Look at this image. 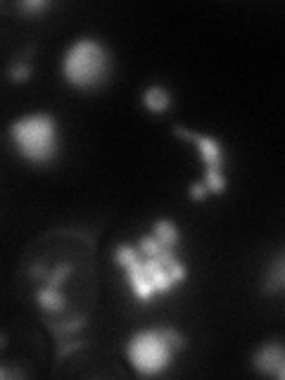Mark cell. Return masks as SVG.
Here are the masks:
<instances>
[{
	"mask_svg": "<svg viewBox=\"0 0 285 380\" xmlns=\"http://www.w3.org/2000/svg\"><path fill=\"white\" fill-rule=\"evenodd\" d=\"M10 138L21 157L34 164H46L57 154V121L46 112L17 119L10 126Z\"/></svg>",
	"mask_w": 285,
	"mask_h": 380,
	"instance_id": "cell-1",
	"label": "cell"
},
{
	"mask_svg": "<svg viewBox=\"0 0 285 380\" xmlns=\"http://www.w3.org/2000/svg\"><path fill=\"white\" fill-rule=\"evenodd\" d=\"M110 55L105 46L95 39H81L67 50L62 60V72L69 86L74 88H93L107 77Z\"/></svg>",
	"mask_w": 285,
	"mask_h": 380,
	"instance_id": "cell-2",
	"label": "cell"
},
{
	"mask_svg": "<svg viewBox=\"0 0 285 380\" xmlns=\"http://www.w3.org/2000/svg\"><path fill=\"white\" fill-rule=\"evenodd\" d=\"M126 354L131 366L143 376H157L174 359V347L164 340L162 330L150 328L136 333L126 345Z\"/></svg>",
	"mask_w": 285,
	"mask_h": 380,
	"instance_id": "cell-3",
	"label": "cell"
},
{
	"mask_svg": "<svg viewBox=\"0 0 285 380\" xmlns=\"http://www.w3.org/2000/svg\"><path fill=\"white\" fill-rule=\"evenodd\" d=\"M171 131L176 133L179 138H184V141H193L200 150V157L204 162V169H219L224 171V154H222V146H219L214 138L209 136H200V133L195 131H188L184 126H174Z\"/></svg>",
	"mask_w": 285,
	"mask_h": 380,
	"instance_id": "cell-4",
	"label": "cell"
},
{
	"mask_svg": "<svg viewBox=\"0 0 285 380\" xmlns=\"http://www.w3.org/2000/svg\"><path fill=\"white\" fill-rule=\"evenodd\" d=\"M252 366L264 376H276L278 380L285 378V352L281 342H266L255 357H252Z\"/></svg>",
	"mask_w": 285,
	"mask_h": 380,
	"instance_id": "cell-5",
	"label": "cell"
},
{
	"mask_svg": "<svg viewBox=\"0 0 285 380\" xmlns=\"http://www.w3.org/2000/svg\"><path fill=\"white\" fill-rule=\"evenodd\" d=\"M124 271H126V276H128V286H131V292L138 299H141V302H148V299L155 297L153 286H150L148 276H145V271H143V257H141V252H138L136 259L128 261V264L124 266Z\"/></svg>",
	"mask_w": 285,
	"mask_h": 380,
	"instance_id": "cell-6",
	"label": "cell"
},
{
	"mask_svg": "<svg viewBox=\"0 0 285 380\" xmlns=\"http://www.w3.org/2000/svg\"><path fill=\"white\" fill-rule=\"evenodd\" d=\"M143 271L145 276H148L150 286H153L155 295H157V292H169L171 288L176 286L174 278H171V274L164 269L157 257H143Z\"/></svg>",
	"mask_w": 285,
	"mask_h": 380,
	"instance_id": "cell-7",
	"label": "cell"
},
{
	"mask_svg": "<svg viewBox=\"0 0 285 380\" xmlns=\"http://www.w3.org/2000/svg\"><path fill=\"white\" fill-rule=\"evenodd\" d=\"M143 105L148 107L153 114H164L171 107L169 90L162 88V86H150V88L143 90Z\"/></svg>",
	"mask_w": 285,
	"mask_h": 380,
	"instance_id": "cell-8",
	"label": "cell"
},
{
	"mask_svg": "<svg viewBox=\"0 0 285 380\" xmlns=\"http://www.w3.org/2000/svg\"><path fill=\"white\" fill-rule=\"evenodd\" d=\"M153 235L159 240V245L166 250H174L176 245H179V228H176L174 221H169V219H159L157 223L153 226Z\"/></svg>",
	"mask_w": 285,
	"mask_h": 380,
	"instance_id": "cell-9",
	"label": "cell"
},
{
	"mask_svg": "<svg viewBox=\"0 0 285 380\" xmlns=\"http://www.w3.org/2000/svg\"><path fill=\"white\" fill-rule=\"evenodd\" d=\"M36 299H39L41 309H46V312H50V314H62L64 312V297H62V292L57 290V288H50V286L41 288Z\"/></svg>",
	"mask_w": 285,
	"mask_h": 380,
	"instance_id": "cell-10",
	"label": "cell"
},
{
	"mask_svg": "<svg viewBox=\"0 0 285 380\" xmlns=\"http://www.w3.org/2000/svg\"><path fill=\"white\" fill-rule=\"evenodd\" d=\"M202 183L207 186L209 192H224L226 190V176H224V171H219V169H204V179H202Z\"/></svg>",
	"mask_w": 285,
	"mask_h": 380,
	"instance_id": "cell-11",
	"label": "cell"
},
{
	"mask_svg": "<svg viewBox=\"0 0 285 380\" xmlns=\"http://www.w3.org/2000/svg\"><path fill=\"white\" fill-rule=\"evenodd\" d=\"M31 72H34V69H31V64L24 62V60H19V62L12 64V69H10V79H12L14 83H24V81H29Z\"/></svg>",
	"mask_w": 285,
	"mask_h": 380,
	"instance_id": "cell-12",
	"label": "cell"
},
{
	"mask_svg": "<svg viewBox=\"0 0 285 380\" xmlns=\"http://www.w3.org/2000/svg\"><path fill=\"white\" fill-rule=\"evenodd\" d=\"M266 286H271V290H283L285 286V276H283V257L276 259V266H273V274L271 278H266Z\"/></svg>",
	"mask_w": 285,
	"mask_h": 380,
	"instance_id": "cell-13",
	"label": "cell"
},
{
	"mask_svg": "<svg viewBox=\"0 0 285 380\" xmlns=\"http://www.w3.org/2000/svg\"><path fill=\"white\" fill-rule=\"evenodd\" d=\"M138 257V250H133L131 245H119V248H117V254H115V259H117V264L119 266H126L128 261H133Z\"/></svg>",
	"mask_w": 285,
	"mask_h": 380,
	"instance_id": "cell-14",
	"label": "cell"
},
{
	"mask_svg": "<svg viewBox=\"0 0 285 380\" xmlns=\"http://www.w3.org/2000/svg\"><path fill=\"white\" fill-rule=\"evenodd\" d=\"M159 330H162L164 340L169 342L171 347H174V352L176 350H184V347H186V338L179 333V330H174V328H159Z\"/></svg>",
	"mask_w": 285,
	"mask_h": 380,
	"instance_id": "cell-15",
	"label": "cell"
},
{
	"mask_svg": "<svg viewBox=\"0 0 285 380\" xmlns=\"http://www.w3.org/2000/svg\"><path fill=\"white\" fill-rule=\"evenodd\" d=\"M69 271H72V266H69V264H60L50 276H48V286H50V288H60L64 278L69 276Z\"/></svg>",
	"mask_w": 285,
	"mask_h": 380,
	"instance_id": "cell-16",
	"label": "cell"
},
{
	"mask_svg": "<svg viewBox=\"0 0 285 380\" xmlns=\"http://www.w3.org/2000/svg\"><path fill=\"white\" fill-rule=\"evenodd\" d=\"M57 345H60V350H57V359H64L67 354H72L74 350H81V347H86L88 342H86V340H77V342L69 340V342H64L62 340V342H57Z\"/></svg>",
	"mask_w": 285,
	"mask_h": 380,
	"instance_id": "cell-17",
	"label": "cell"
},
{
	"mask_svg": "<svg viewBox=\"0 0 285 380\" xmlns=\"http://www.w3.org/2000/svg\"><path fill=\"white\" fill-rule=\"evenodd\" d=\"M48 8H50L48 0H24V3H19V10H24V12H41V10Z\"/></svg>",
	"mask_w": 285,
	"mask_h": 380,
	"instance_id": "cell-18",
	"label": "cell"
},
{
	"mask_svg": "<svg viewBox=\"0 0 285 380\" xmlns=\"http://www.w3.org/2000/svg\"><path fill=\"white\" fill-rule=\"evenodd\" d=\"M188 195H190V200H197V202H200V200H204V197L209 195V188L200 181V183H193L190 188H188Z\"/></svg>",
	"mask_w": 285,
	"mask_h": 380,
	"instance_id": "cell-19",
	"label": "cell"
},
{
	"mask_svg": "<svg viewBox=\"0 0 285 380\" xmlns=\"http://www.w3.org/2000/svg\"><path fill=\"white\" fill-rule=\"evenodd\" d=\"M31 276L34 278H48V269L43 264H36V269H31Z\"/></svg>",
	"mask_w": 285,
	"mask_h": 380,
	"instance_id": "cell-20",
	"label": "cell"
},
{
	"mask_svg": "<svg viewBox=\"0 0 285 380\" xmlns=\"http://www.w3.org/2000/svg\"><path fill=\"white\" fill-rule=\"evenodd\" d=\"M8 378H21L19 371H8V368H0V380H8Z\"/></svg>",
	"mask_w": 285,
	"mask_h": 380,
	"instance_id": "cell-21",
	"label": "cell"
},
{
	"mask_svg": "<svg viewBox=\"0 0 285 380\" xmlns=\"http://www.w3.org/2000/svg\"><path fill=\"white\" fill-rule=\"evenodd\" d=\"M5 345V335H0V347H3Z\"/></svg>",
	"mask_w": 285,
	"mask_h": 380,
	"instance_id": "cell-22",
	"label": "cell"
}]
</instances>
